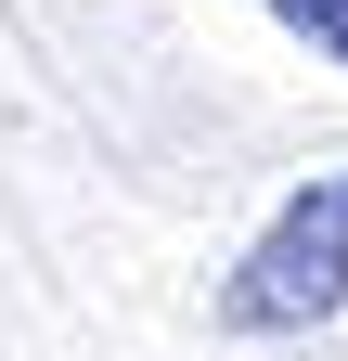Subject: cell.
Instances as JSON below:
<instances>
[{"label":"cell","mask_w":348,"mask_h":361,"mask_svg":"<svg viewBox=\"0 0 348 361\" xmlns=\"http://www.w3.org/2000/svg\"><path fill=\"white\" fill-rule=\"evenodd\" d=\"M348 310V168H323L310 194H284V219L245 245V271L220 284L232 336H310Z\"/></svg>","instance_id":"6da1fadb"},{"label":"cell","mask_w":348,"mask_h":361,"mask_svg":"<svg viewBox=\"0 0 348 361\" xmlns=\"http://www.w3.org/2000/svg\"><path fill=\"white\" fill-rule=\"evenodd\" d=\"M271 13L310 39V52H335V65H348V0H271Z\"/></svg>","instance_id":"7a4b0ae2"}]
</instances>
